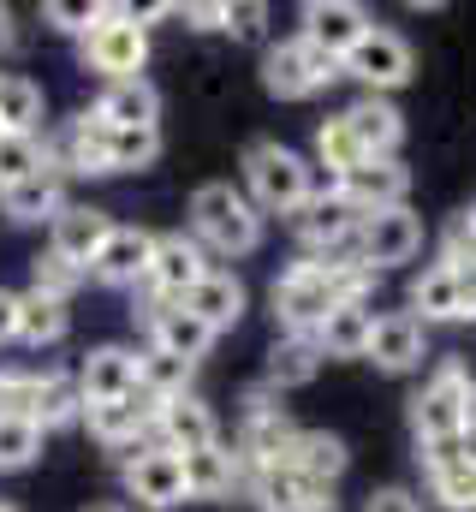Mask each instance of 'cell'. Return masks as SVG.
I'll return each instance as SVG.
<instances>
[{
    "label": "cell",
    "instance_id": "cell-51",
    "mask_svg": "<svg viewBox=\"0 0 476 512\" xmlns=\"http://www.w3.org/2000/svg\"><path fill=\"white\" fill-rule=\"evenodd\" d=\"M90 512H125V507H90Z\"/></svg>",
    "mask_w": 476,
    "mask_h": 512
},
{
    "label": "cell",
    "instance_id": "cell-10",
    "mask_svg": "<svg viewBox=\"0 0 476 512\" xmlns=\"http://www.w3.org/2000/svg\"><path fill=\"white\" fill-rule=\"evenodd\" d=\"M423 251V221L411 209H381L357 221V262L363 268H393Z\"/></svg>",
    "mask_w": 476,
    "mask_h": 512
},
{
    "label": "cell",
    "instance_id": "cell-13",
    "mask_svg": "<svg viewBox=\"0 0 476 512\" xmlns=\"http://www.w3.org/2000/svg\"><path fill=\"white\" fill-rule=\"evenodd\" d=\"M250 501L262 512H334V489L292 465H268L250 477Z\"/></svg>",
    "mask_w": 476,
    "mask_h": 512
},
{
    "label": "cell",
    "instance_id": "cell-14",
    "mask_svg": "<svg viewBox=\"0 0 476 512\" xmlns=\"http://www.w3.org/2000/svg\"><path fill=\"white\" fill-rule=\"evenodd\" d=\"M84 423H90V435L102 441V447H114V453H137L143 447V435H149V423H155V399L143 393V387H131L125 399H108V405H84Z\"/></svg>",
    "mask_w": 476,
    "mask_h": 512
},
{
    "label": "cell",
    "instance_id": "cell-41",
    "mask_svg": "<svg viewBox=\"0 0 476 512\" xmlns=\"http://www.w3.org/2000/svg\"><path fill=\"white\" fill-rule=\"evenodd\" d=\"M316 155H322V167L328 173H352V167H363V149H357V137L346 131V120H322V131H316Z\"/></svg>",
    "mask_w": 476,
    "mask_h": 512
},
{
    "label": "cell",
    "instance_id": "cell-39",
    "mask_svg": "<svg viewBox=\"0 0 476 512\" xmlns=\"http://www.w3.org/2000/svg\"><path fill=\"white\" fill-rule=\"evenodd\" d=\"M161 155V131L143 126V131H108V173H137Z\"/></svg>",
    "mask_w": 476,
    "mask_h": 512
},
{
    "label": "cell",
    "instance_id": "cell-35",
    "mask_svg": "<svg viewBox=\"0 0 476 512\" xmlns=\"http://www.w3.org/2000/svg\"><path fill=\"white\" fill-rule=\"evenodd\" d=\"M191 370L197 364H185V358H167V352H137V387L161 405V399H179V393H191Z\"/></svg>",
    "mask_w": 476,
    "mask_h": 512
},
{
    "label": "cell",
    "instance_id": "cell-42",
    "mask_svg": "<svg viewBox=\"0 0 476 512\" xmlns=\"http://www.w3.org/2000/svg\"><path fill=\"white\" fill-rule=\"evenodd\" d=\"M78 280H84V274H78L72 262H60L54 251L30 262V292H42V298H60V304H66V298L78 292Z\"/></svg>",
    "mask_w": 476,
    "mask_h": 512
},
{
    "label": "cell",
    "instance_id": "cell-31",
    "mask_svg": "<svg viewBox=\"0 0 476 512\" xmlns=\"http://www.w3.org/2000/svg\"><path fill=\"white\" fill-rule=\"evenodd\" d=\"M286 465L334 489V477L346 471V441H340V435H328V429H298V441H292Z\"/></svg>",
    "mask_w": 476,
    "mask_h": 512
},
{
    "label": "cell",
    "instance_id": "cell-44",
    "mask_svg": "<svg viewBox=\"0 0 476 512\" xmlns=\"http://www.w3.org/2000/svg\"><path fill=\"white\" fill-rule=\"evenodd\" d=\"M262 24H268V6H262V0H227V30H233V36L256 42Z\"/></svg>",
    "mask_w": 476,
    "mask_h": 512
},
{
    "label": "cell",
    "instance_id": "cell-17",
    "mask_svg": "<svg viewBox=\"0 0 476 512\" xmlns=\"http://www.w3.org/2000/svg\"><path fill=\"white\" fill-rule=\"evenodd\" d=\"M405 191H411V167H399V161H363L340 179V197L357 209V221L381 215V209H405Z\"/></svg>",
    "mask_w": 476,
    "mask_h": 512
},
{
    "label": "cell",
    "instance_id": "cell-3",
    "mask_svg": "<svg viewBox=\"0 0 476 512\" xmlns=\"http://www.w3.org/2000/svg\"><path fill=\"white\" fill-rule=\"evenodd\" d=\"M244 179H250V209L256 215H298L310 203V161L292 155L286 143H250L244 149Z\"/></svg>",
    "mask_w": 476,
    "mask_h": 512
},
{
    "label": "cell",
    "instance_id": "cell-19",
    "mask_svg": "<svg viewBox=\"0 0 476 512\" xmlns=\"http://www.w3.org/2000/svg\"><path fill=\"white\" fill-rule=\"evenodd\" d=\"M149 256H155V233H143V227H108V239H102V251L90 262V274L102 286H137L149 274Z\"/></svg>",
    "mask_w": 476,
    "mask_h": 512
},
{
    "label": "cell",
    "instance_id": "cell-16",
    "mask_svg": "<svg viewBox=\"0 0 476 512\" xmlns=\"http://www.w3.org/2000/svg\"><path fill=\"white\" fill-rule=\"evenodd\" d=\"M363 358H375L387 376H405V370H417L423 358H429V340H423V322L411 316V310H393V316H375V328H369V346H363Z\"/></svg>",
    "mask_w": 476,
    "mask_h": 512
},
{
    "label": "cell",
    "instance_id": "cell-52",
    "mask_svg": "<svg viewBox=\"0 0 476 512\" xmlns=\"http://www.w3.org/2000/svg\"><path fill=\"white\" fill-rule=\"evenodd\" d=\"M0 137H6V126H0Z\"/></svg>",
    "mask_w": 476,
    "mask_h": 512
},
{
    "label": "cell",
    "instance_id": "cell-33",
    "mask_svg": "<svg viewBox=\"0 0 476 512\" xmlns=\"http://www.w3.org/2000/svg\"><path fill=\"white\" fill-rule=\"evenodd\" d=\"M66 328H72V316H66L60 298L18 292V340L24 346H54V340H66Z\"/></svg>",
    "mask_w": 476,
    "mask_h": 512
},
{
    "label": "cell",
    "instance_id": "cell-29",
    "mask_svg": "<svg viewBox=\"0 0 476 512\" xmlns=\"http://www.w3.org/2000/svg\"><path fill=\"white\" fill-rule=\"evenodd\" d=\"M369 328H375V310H369V304H334V310L322 316V328L310 334V346H316L322 358H363Z\"/></svg>",
    "mask_w": 476,
    "mask_h": 512
},
{
    "label": "cell",
    "instance_id": "cell-8",
    "mask_svg": "<svg viewBox=\"0 0 476 512\" xmlns=\"http://www.w3.org/2000/svg\"><path fill=\"white\" fill-rule=\"evenodd\" d=\"M340 72H352L357 84H369V96L399 90V84H411V42H405L399 30L369 24V30H363V42L340 60Z\"/></svg>",
    "mask_w": 476,
    "mask_h": 512
},
{
    "label": "cell",
    "instance_id": "cell-21",
    "mask_svg": "<svg viewBox=\"0 0 476 512\" xmlns=\"http://www.w3.org/2000/svg\"><path fill=\"white\" fill-rule=\"evenodd\" d=\"M179 310H191L209 334H227V328H238V316H244V286H238V274H227V268H209L179 298Z\"/></svg>",
    "mask_w": 476,
    "mask_h": 512
},
{
    "label": "cell",
    "instance_id": "cell-38",
    "mask_svg": "<svg viewBox=\"0 0 476 512\" xmlns=\"http://www.w3.org/2000/svg\"><path fill=\"white\" fill-rule=\"evenodd\" d=\"M36 167H48V143L30 137V131H6L0 137V191L18 185V179H30Z\"/></svg>",
    "mask_w": 476,
    "mask_h": 512
},
{
    "label": "cell",
    "instance_id": "cell-26",
    "mask_svg": "<svg viewBox=\"0 0 476 512\" xmlns=\"http://www.w3.org/2000/svg\"><path fill=\"white\" fill-rule=\"evenodd\" d=\"M96 120L108 131H143L161 120V96H155V84L149 78H119L102 90V102H96Z\"/></svg>",
    "mask_w": 476,
    "mask_h": 512
},
{
    "label": "cell",
    "instance_id": "cell-49",
    "mask_svg": "<svg viewBox=\"0 0 476 512\" xmlns=\"http://www.w3.org/2000/svg\"><path fill=\"white\" fill-rule=\"evenodd\" d=\"M18 340V292H0V346Z\"/></svg>",
    "mask_w": 476,
    "mask_h": 512
},
{
    "label": "cell",
    "instance_id": "cell-1",
    "mask_svg": "<svg viewBox=\"0 0 476 512\" xmlns=\"http://www.w3.org/2000/svg\"><path fill=\"white\" fill-rule=\"evenodd\" d=\"M476 417V382L465 376V364H441L435 382L411 399V429H417V447H459L465 423Z\"/></svg>",
    "mask_w": 476,
    "mask_h": 512
},
{
    "label": "cell",
    "instance_id": "cell-15",
    "mask_svg": "<svg viewBox=\"0 0 476 512\" xmlns=\"http://www.w3.org/2000/svg\"><path fill=\"white\" fill-rule=\"evenodd\" d=\"M125 489H131V501H143V507H179V501H185L179 453H167V447H137V453H125Z\"/></svg>",
    "mask_w": 476,
    "mask_h": 512
},
{
    "label": "cell",
    "instance_id": "cell-47",
    "mask_svg": "<svg viewBox=\"0 0 476 512\" xmlns=\"http://www.w3.org/2000/svg\"><path fill=\"white\" fill-rule=\"evenodd\" d=\"M453 268V286H459V322L476 316V262H447Z\"/></svg>",
    "mask_w": 476,
    "mask_h": 512
},
{
    "label": "cell",
    "instance_id": "cell-53",
    "mask_svg": "<svg viewBox=\"0 0 476 512\" xmlns=\"http://www.w3.org/2000/svg\"><path fill=\"white\" fill-rule=\"evenodd\" d=\"M0 512H12V507H0Z\"/></svg>",
    "mask_w": 476,
    "mask_h": 512
},
{
    "label": "cell",
    "instance_id": "cell-11",
    "mask_svg": "<svg viewBox=\"0 0 476 512\" xmlns=\"http://www.w3.org/2000/svg\"><path fill=\"white\" fill-rule=\"evenodd\" d=\"M149 447H167V453L215 447V411H209L197 393L161 399V405H155V423H149Z\"/></svg>",
    "mask_w": 476,
    "mask_h": 512
},
{
    "label": "cell",
    "instance_id": "cell-45",
    "mask_svg": "<svg viewBox=\"0 0 476 512\" xmlns=\"http://www.w3.org/2000/svg\"><path fill=\"white\" fill-rule=\"evenodd\" d=\"M441 262H476V203L447 227V256Z\"/></svg>",
    "mask_w": 476,
    "mask_h": 512
},
{
    "label": "cell",
    "instance_id": "cell-23",
    "mask_svg": "<svg viewBox=\"0 0 476 512\" xmlns=\"http://www.w3.org/2000/svg\"><path fill=\"white\" fill-rule=\"evenodd\" d=\"M179 471H185V501H221L244 483L233 447H197V453H179Z\"/></svg>",
    "mask_w": 476,
    "mask_h": 512
},
{
    "label": "cell",
    "instance_id": "cell-4",
    "mask_svg": "<svg viewBox=\"0 0 476 512\" xmlns=\"http://www.w3.org/2000/svg\"><path fill=\"white\" fill-rule=\"evenodd\" d=\"M334 304H340L334 274H328L316 256H310V262H292V268L274 280V316H280V328H286V334H298V340H310Z\"/></svg>",
    "mask_w": 476,
    "mask_h": 512
},
{
    "label": "cell",
    "instance_id": "cell-24",
    "mask_svg": "<svg viewBox=\"0 0 476 512\" xmlns=\"http://www.w3.org/2000/svg\"><path fill=\"white\" fill-rule=\"evenodd\" d=\"M131 387H137V352H125V346H96V352L78 364V393H84V405L125 399Z\"/></svg>",
    "mask_w": 476,
    "mask_h": 512
},
{
    "label": "cell",
    "instance_id": "cell-7",
    "mask_svg": "<svg viewBox=\"0 0 476 512\" xmlns=\"http://www.w3.org/2000/svg\"><path fill=\"white\" fill-rule=\"evenodd\" d=\"M143 60H149V30L125 24L114 18V6H102V24L84 36V66L119 84V78H143Z\"/></svg>",
    "mask_w": 476,
    "mask_h": 512
},
{
    "label": "cell",
    "instance_id": "cell-28",
    "mask_svg": "<svg viewBox=\"0 0 476 512\" xmlns=\"http://www.w3.org/2000/svg\"><path fill=\"white\" fill-rule=\"evenodd\" d=\"M48 161H54L60 173H108V126L96 120V108L66 126L60 149H48Z\"/></svg>",
    "mask_w": 476,
    "mask_h": 512
},
{
    "label": "cell",
    "instance_id": "cell-50",
    "mask_svg": "<svg viewBox=\"0 0 476 512\" xmlns=\"http://www.w3.org/2000/svg\"><path fill=\"white\" fill-rule=\"evenodd\" d=\"M459 459H465V465H476V417L465 423V435H459Z\"/></svg>",
    "mask_w": 476,
    "mask_h": 512
},
{
    "label": "cell",
    "instance_id": "cell-48",
    "mask_svg": "<svg viewBox=\"0 0 476 512\" xmlns=\"http://www.w3.org/2000/svg\"><path fill=\"white\" fill-rule=\"evenodd\" d=\"M363 512H417V501H411L405 489H375V495L363 501Z\"/></svg>",
    "mask_w": 476,
    "mask_h": 512
},
{
    "label": "cell",
    "instance_id": "cell-30",
    "mask_svg": "<svg viewBox=\"0 0 476 512\" xmlns=\"http://www.w3.org/2000/svg\"><path fill=\"white\" fill-rule=\"evenodd\" d=\"M417 459L435 483V501H447L453 512H476V465L459 459V447H423Z\"/></svg>",
    "mask_w": 476,
    "mask_h": 512
},
{
    "label": "cell",
    "instance_id": "cell-40",
    "mask_svg": "<svg viewBox=\"0 0 476 512\" xmlns=\"http://www.w3.org/2000/svg\"><path fill=\"white\" fill-rule=\"evenodd\" d=\"M42 453V429L30 417H0V471H24Z\"/></svg>",
    "mask_w": 476,
    "mask_h": 512
},
{
    "label": "cell",
    "instance_id": "cell-12",
    "mask_svg": "<svg viewBox=\"0 0 476 512\" xmlns=\"http://www.w3.org/2000/svg\"><path fill=\"white\" fill-rule=\"evenodd\" d=\"M363 30H369V12L357 6V0H310L304 6V42L316 48V54H328V60H346L357 42H363Z\"/></svg>",
    "mask_w": 476,
    "mask_h": 512
},
{
    "label": "cell",
    "instance_id": "cell-18",
    "mask_svg": "<svg viewBox=\"0 0 476 512\" xmlns=\"http://www.w3.org/2000/svg\"><path fill=\"white\" fill-rule=\"evenodd\" d=\"M48 227H54L48 233V251L60 256V262H72L78 274H90V262H96V251H102V239H108L114 221L102 209H90V203H66Z\"/></svg>",
    "mask_w": 476,
    "mask_h": 512
},
{
    "label": "cell",
    "instance_id": "cell-20",
    "mask_svg": "<svg viewBox=\"0 0 476 512\" xmlns=\"http://www.w3.org/2000/svg\"><path fill=\"white\" fill-rule=\"evenodd\" d=\"M143 322H149V346L167 352V358L197 364V358H209V346H215V334H209L191 310H179V304H149Z\"/></svg>",
    "mask_w": 476,
    "mask_h": 512
},
{
    "label": "cell",
    "instance_id": "cell-36",
    "mask_svg": "<svg viewBox=\"0 0 476 512\" xmlns=\"http://www.w3.org/2000/svg\"><path fill=\"white\" fill-rule=\"evenodd\" d=\"M316 364H322V352L310 346V340H298V334H286L274 352H268V393H286V387H304L316 376Z\"/></svg>",
    "mask_w": 476,
    "mask_h": 512
},
{
    "label": "cell",
    "instance_id": "cell-27",
    "mask_svg": "<svg viewBox=\"0 0 476 512\" xmlns=\"http://www.w3.org/2000/svg\"><path fill=\"white\" fill-rule=\"evenodd\" d=\"M298 233H304V245L316 256H328V251H340V245L357 239V209L346 197H310L298 209Z\"/></svg>",
    "mask_w": 476,
    "mask_h": 512
},
{
    "label": "cell",
    "instance_id": "cell-46",
    "mask_svg": "<svg viewBox=\"0 0 476 512\" xmlns=\"http://www.w3.org/2000/svg\"><path fill=\"white\" fill-rule=\"evenodd\" d=\"M173 18H185L191 30H227V0H191V6H179Z\"/></svg>",
    "mask_w": 476,
    "mask_h": 512
},
{
    "label": "cell",
    "instance_id": "cell-5",
    "mask_svg": "<svg viewBox=\"0 0 476 512\" xmlns=\"http://www.w3.org/2000/svg\"><path fill=\"white\" fill-rule=\"evenodd\" d=\"M334 78H340V60L316 54L304 36L268 48V60H262V84H268V96H280V102H304V96H316V90L334 84Z\"/></svg>",
    "mask_w": 476,
    "mask_h": 512
},
{
    "label": "cell",
    "instance_id": "cell-32",
    "mask_svg": "<svg viewBox=\"0 0 476 512\" xmlns=\"http://www.w3.org/2000/svg\"><path fill=\"white\" fill-rule=\"evenodd\" d=\"M84 417V393H78V376H42L36 382V405H30V423L48 435V429H66Z\"/></svg>",
    "mask_w": 476,
    "mask_h": 512
},
{
    "label": "cell",
    "instance_id": "cell-9",
    "mask_svg": "<svg viewBox=\"0 0 476 512\" xmlns=\"http://www.w3.org/2000/svg\"><path fill=\"white\" fill-rule=\"evenodd\" d=\"M209 274V256L197 239H185V233H167V239H155V256H149V274L137 280L143 292H149V304H179L197 280Z\"/></svg>",
    "mask_w": 476,
    "mask_h": 512
},
{
    "label": "cell",
    "instance_id": "cell-22",
    "mask_svg": "<svg viewBox=\"0 0 476 512\" xmlns=\"http://www.w3.org/2000/svg\"><path fill=\"white\" fill-rule=\"evenodd\" d=\"M60 209H66V173H60L54 161L0 191V215H6V221H54Z\"/></svg>",
    "mask_w": 476,
    "mask_h": 512
},
{
    "label": "cell",
    "instance_id": "cell-37",
    "mask_svg": "<svg viewBox=\"0 0 476 512\" xmlns=\"http://www.w3.org/2000/svg\"><path fill=\"white\" fill-rule=\"evenodd\" d=\"M0 126L6 131H30L42 126V90L24 72H0Z\"/></svg>",
    "mask_w": 476,
    "mask_h": 512
},
{
    "label": "cell",
    "instance_id": "cell-2",
    "mask_svg": "<svg viewBox=\"0 0 476 512\" xmlns=\"http://www.w3.org/2000/svg\"><path fill=\"white\" fill-rule=\"evenodd\" d=\"M191 239L209 245V251H221V256H250L262 245V215L250 209L244 191L215 179V185H203L191 197Z\"/></svg>",
    "mask_w": 476,
    "mask_h": 512
},
{
    "label": "cell",
    "instance_id": "cell-34",
    "mask_svg": "<svg viewBox=\"0 0 476 512\" xmlns=\"http://www.w3.org/2000/svg\"><path fill=\"white\" fill-rule=\"evenodd\" d=\"M411 316L417 322H459V286H453L447 262L423 268V280L411 286Z\"/></svg>",
    "mask_w": 476,
    "mask_h": 512
},
{
    "label": "cell",
    "instance_id": "cell-6",
    "mask_svg": "<svg viewBox=\"0 0 476 512\" xmlns=\"http://www.w3.org/2000/svg\"><path fill=\"white\" fill-rule=\"evenodd\" d=\"M292 441H298V429H292V417L268 399V387H262V393H250L244 435H238V471H244V483H250L256 471H268V465H286Z\"/></svg>",
    "mask_w": 476,
    "mask_h": 512
},
{
    "label": "cell",
    "instance_id": "cell-25",
    "mask_svg": "<svg viewBox=\"0 0 476 512\" xmlns=\"http://www.w3.org/2000/svg\"><path fill=\"white\" fill-rule=\"evenodd\" d=\"M340 120H346V131L357 137L363 161H393V149H399V137H405L399 108H393V102H381V96H363V102L346 108Z\"/></svg>",
    "mask_w": 476,
    "mask_h": 512
},
{
    "label": "cell",
    "instance_id": "cell-43",
    "mask_svg": "<svg viewBox=\"0 0 476 512\" xmlns=\"http://www.w3.org/2000/svg\"><path fill=\"white\" fill-rule=\"evenodd\" d=\"M42 18H48L54 30H66V36H90V30L102 24V6H96V0H48Z\"/></svg>",
    "mask_w": 476,
    "mask_h": 512
}]
</instances>
